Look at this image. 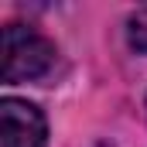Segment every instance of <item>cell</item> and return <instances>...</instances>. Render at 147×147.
Returning <instances> with one entry per match:
<instances>
[{
	"label": "cell",
	"instance_id": "obj_1",
	"mask_svg": "<svg viewBox=\"0 0 147 147\" xmlns=\"http://www.w3.org/2000/svg\"><path fill=\"white\" fill-rule=\"evenodd\" d=\"M0 58H3V65H0L3 82H28V79H41L51 72L55 45L28 24H7Z\"/></svg>",
	"mask_w": 147,
	"mask_h": 147
},
{
	"label": "cell",
	"instance_id": "obj_2",
	"mask_svg": "<svg viewBox=\"0 0 147 147\" xmlns=\"http://www.w3.org/2000/svg\"><path fill=\"white\" fill-rule=\"evenodd\" d=\"M48 123L34 103L7 96L0 103V147H45Z\"/></svg>",
	"mask_w": 147,
	"mask_h": 147
},
{
	"label": "cell",
	"instance_id": "obj_3",
	"mask_svg": "<svg viewBox=\"0 0 147 147\" xmlns=\"http://www.w3.org/2000/svg\"><path fill=\"white\" fill-rule=\"evenodd\" d=\"M127 41L137 55H147V10H137L127 21Z\"/></svg>",
	"mask_w": 147,
	"mask_h": 147
}]
</instances>
